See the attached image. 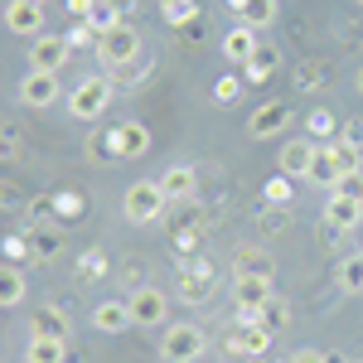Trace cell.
<instances>
[{
	"label": "cell",
	"mask_w": 363,
	"mask_h": 363,
	"mask_svg": "<svg viewBox=\"0 0 363 363\" xmlns=\"http://www.w3.org/2000/svg\"><path fill=\"white\" fill-rule=\"evenodd\" d=\"M102 272H107V257H102V252H87V257H83V267H78V277L92 281V277H102Z\"/></svg>",
	"instance_id": "ab89813d"
},
{
	"label": "cell",
	"mask_w": 363,
	"mask_h": 363,
	"mask_svg": "<svg viewBox=\"0 0 363 363\" xmlns=\"http://www.w3.org/2000/svg\"><path fill=\"white\" fill-rule=\"evenodd\" d=\"M92 54L116 73V68H126V63H136V58H140V34L131 25H116L112 34H102V39H97V49H92Z\"/></svg>",
	"instance_id": "277c9868"
},
{
	"label": "cell",
	"mask_w": 363,
	"mask_h": 363,
	"mask_svg": "<svg viewBox=\"0 0 363 363\" xmlns=\"http://www.w3.org/2000/svg\"><path fill=\"white\" fill-rule=\"evenodd\" d=\"M165 208H169V199L155 179H136V184H126V194H121V213H126V223H136V228L160 223Z\"/></svg>",
	"instance_id": "6da1fadb"
},
{
	"label": "cell",
	"mask_w": 363,
	"mask_h": 363,
	"mask_svg": "<svg viewBox=\"0 0 363 363\" xmlns=\"http://www.w3.org/2000/svg\"><path fill=\"white\" fill-rule=\"evenodd\" d=\"M242 78H233V73H228V78H218V83H213V102H218V107H233V102H238V97H242Z\"/></svg>",
	"instance_id": "836d02e7"
},
{
	"label": "cell",
	"mask_w": 363,
	"mask_h": 363,
	"mask_svg": "<svg viewBox=\"0 0 363 363\" xmlns=\"http://www.w3.org/2000/svg\"><path fill=\"white\" fill-rule=\"evenodd\" d=\"M0 252H5V262H10V267H20V262H34L29 233H5V238H0Z\"/></svg>",
	"instance_id": "f1b7e54d"
},
{
	"label": "cell",
	"mask_w": 363,
	"mask_h": 363,
	"mask_svg": "<svg viewBox=\"0 0 363 363\" xmlns=\"http://www.w3.org/2000/svg\"><path fill=\"white\" fill-rule=\"evenodd\" d=\"M277 291L272 281H233V306H238V325H257V310L267 306Z\"/></svg>",
	"instance_id": "30bf717a"
},
{
	"label": "cell",
	"mask_w": 363,
	"mask_h": 363,
	"mask_svg": "<svg viewBox=\"0 0 363 363\" xmlns=\"http://www.w3.org/2000/svg\"><path fill=\"white\" fill-rule=\"evenodd\" d=\"M150 150V131H145V121H121L112 131V155H121V160H136V155H145Z\"/></svg>",
	"instance_id": "e0dca14e"
},
{
	"label": "cell",
	"mask_w": 363,
	"mask_h": 363,
	"mask_svg": "<svg viewBox=\"0 0 363 363\" xmlns=\"http://www.w3.org/2000/svg\"><path fill=\"white\" fill-rule=\"evenodd\" d=\"M335 194H344V199H359V203H363V169H354V174H344Z\"/></svg>",
	"instance_id": "f35d334b"
},
{
	"label": "cell",
	"mask_w": 363,
	"mask_h": 363,
	"mask_svg": "<svg viewBox=\"0 0 363 363\" xmlns=\"http://www.w3.org/2000/svg\"><path fill=\"white\" fill-rule=\"evenodd\" d=\"M306 131H310L315 140H335V131H339L335 112H325V107H315V112L306 116Z\"/></svg>",
	"instance_id": "4dcf8cb0"
},
{
	"label": "cell",
	"mask_w": 363,
	"mask_h": 363,
	"mask_svg": "<svg viewBox=\"0 0 363 363\" xmlns=\"http://www.w3.org/2000/svg\"><path fill=\"white\" fill-rule=\"evenodd\" d=\"M228 277L233 281H272L277 277V257L267 247H238L233 252V267H228Z\"/></svg>",
	"instance_id": "8992f818"
},
{
	"label": "cell",
	"mask_w": 363,
	"mask_h": 363,
	"mask_svg": "<svg viewBox=\"0 0 363 363\" xmlns=\"http://www.w3.org/2000/svg\"><path fill=\"white\" fill-rule=\"evenodd\" d=\"M5 5H10V0H0V15H5Z\"/></svg>",
	"instance_id": "c3c4849f"
},
{
	"label": "cell",
	"mask_w": 363,
	"mask_h": 363,
	"mask_svg": "<svg viewBox=\"0 0 363 363\" xmlns=\"http://www.w3.org/2000/svg\"><path fill=\"white\" fill-rule=\"evenodd\" d=\"M272 73H277V49H262V54L252 58L247 68H242V83H272Z\"/></svg>",
	"instance_id": "83f0119b"
},
{
	"label": "cell",
	"mask_w": 363,
	"mask_h": 363,
	"mask_svg": "<svg viewBox=\"0 0 363 363\" xmlns=\"http://www.w3.org/2000/svg\"><path fill=\"white\" fill-rule=\"evenodd\" d=\"M339 291H349V296H359L363 291V252H354V257H344L339 262Z\"/></svg>",
	"instance_id": "4316f807"
},
{
	"label": "cell",
	"mask_w": 363,
	"mask_h": 363,
	"mask_svg": "<svg viewBox=\"0 0 363 363\" xmlns=\"http://www.w3.org/2000/svg\"><path fill=\"white\" fill-rule=\"evenodd\" d=\"M339 145H349V150L363 155V116H349V121L339 126Z\"/></svg>",
	"instance_id": "d590c367"
},
{
	"label": "cell",
	"mask_w": 363,
	"mask_h": 363,
	"mask_svg": "<svg viewBox=\"0 0 363 363\" xmlns=\"http://www.w3.org/2000/svg\"><path fill=\"white\" fill-rule=\"evenodd\" d=\"M155 10H160V15H165V20H169L174 29L194 20V0H155Z\"/></svg>",
	"instance_id": "1f68e13d"
},
{
	"label": "cell",
	"mask_w": 363,
	"mask_h": 363,
	"mask_svg": "<svg viewBox=\"0 0 363 363\" xmlns=\"http://www.w3.org/2000/svg\"><path fill=\"white\" fill-rule=\"evenodd\" d=\"M228 10L238 15V25H247V29H267L277 20V0H228Z\"/></svg>",
	"instance_id": "7402d4cb"
},
{
	"label": "cell",
	"mask_w": 363,
	"mask_h": 363,
	"mask_svg": "<svg viewBox=\"0 0 363 363\" xmlns=\"http://www.w3.org/2000/svg\"><path fill=\"white\" fill-rule=\"evenodd\" d=\"M29 335H39V339H63V344H68V335H73L68 310H63V306H39L34 315H29Z\"/></svg>",
	"instance_id": "2e32d148"
},
{
	"label": "cell",
	"mask_w": 363,
	"mask_h": 363,
	"mask_svg": "<svg viewBox=\"0 0 363 363\" xmlns=\"http://www.w3.org/2000/svg\"><path fill=\"white\" fill-rule=\"evenodd\" d=\"M325 363H349V359H344V354H325Z\"/></svg>",
	"instance_id": "bcb514c9"
},
{
	"label": "cell",
	"mask_w": 363,
	"mask_h": 363,
	"mask_svg": "<svg viewBox=\"0 0 363 363\" xmlns=\"http://www.w3.org/2000/svg\"><path fill=\"white\" fill-rule=\"evenodd\" d=\"M155 184L165 189L169 203H194V194H199V169L184 165V160H174V165H165L160 174H155Z\"/></svg>",
	"instance_id": "ba28073f"
},
{
	"label": "cell",
	"mask_w": 363,
	"mask_h": 363,
	"mask_svg": "<svg viewBox=\"0 0 363 363\" xmlns=\"http://www.w3.org/2000/svg\"><path fill=\"white\" fill-rule=\"evenodd\" d=\"M58 97H63L58 73H34V68H29L25 78H20V102H25V107H34V112H39V107H54Z\"/></svg>",
	"instance_id": "8fae6325"
},
{
	"label": "cell",
	"mask_w": 363,
	"mask_h": 363,
	"mask_svg": "<svg viewBox=\"0 0 363 363\" xmlns=\"http://www.w3.org/2000/svg\"><path fill=\"white\" fill-rule=\"evenodd\" d=\"M262 199H267V203H277V208H286V203H291V179H286V174H277V179H267V189H262Z\"/></svg>",
	"instance_id": "e575fe53"
},
{
	"label": "cell",
	"mask_w": 363,
	"mask_h": 363,
	"mask_svg": "<svg viewBox=\"0 0 363 363\" xmlns=\"http://www.w3.org/2000/svg\"><path fill=\"white\" fill-rule=\"evenodd\" d=\"M25 363H68V344H63V339H39V335H29Z\"/></svg>",
	"instance_id": "cb8c5ba5"
},
{
	"label": "cell",
	"mask_w": 363,
	"mask_h": 363,
	"mask_svg": "<svg viewBox=\"0 0 363 363\" xmlns=\"http://www.w3.org/2000/svg\"><path fill=\"white\" fill-rule=\"evenodd\" d=\"M83 25L92 29V34H97V39H102V34H112V29L121 25V20H116V5H112V0H97V10H92V15H87Z\"/></svg>",
	"instance_id": "f546056e"
},
{
	"label": "cell",
	"mask_w": 363,
	"mask_h": 363,
	"mask_svg": "<svg viewBox=\"0 0 363 363\" xmlns=\"http://www.w3.org/2000/svg\"><path fill=\"white\" fill-rule=\"evenodd\" d=\"M68 10H73V15H78V20H87V15H92V10H97V0H68Z\"/></svg>",
	"instance_id": "f6af8a7d"
},
{
	"label": "cell",
	"mask_w": 363,
	"mask_h": 363,
	"mask_svg": "<svg viewBox=\"0 0 363 363\" xmlns=\"http://www.w3.org/2000/svg\"><path fill=\"white\" fill-rule=\"evenodd\" d=\"M203 349H208V335H203V325H165V335H160V359L165 363H194L203 359Z\"/></svg>",
	"instance_id": "3957f363"
},
{
	"label": "cell",
	"mask_w": 363,
	"mask_h": 363,
	"mask_svg": "<svg viewBox=\"0 0 363 363\" xmlns=\"http://www.w3.org/2000/svg\"><path fill=\"white\" fill-rule=\"evenodd\" d=\"M272 339H277V335H267L262 325H233L228 339H223V349H228V354H267Z\"/></svg>",
	"instance_id": "d6986e66"
},
{
	"label": "cell",
	"mask_w": 363,
	"mask_h": 363,
	"mask_svg": "<svg viewBox=\"0 0 363 363\" xmlns=\"http://www.w3.org/2000/svg\"><path fill=\"white\" fill-rule=\"evenodd\" d=\"M126 306H131V325H165L169 315V296L160 291V286H136L131 296H126Z\"/></svg>",
	"instance_id": "5b68a950"
},
{
	"label": "cell",
	"mask_w": 363,
	"mask_h": 363,
	"mask_svg": "<svg viewBox=\"0 0 363 363\" xmlns=\"http://www.w3.org/2000/svg\"><path fill=\"white\" fill-rule=\"evenodd\" d=\"M315 150H320V145H310L306 136H301V140H286V145H281V155H277L281 174H286V179H306L310 165H315Z\"/></svg>",
	"instance_id": "9a60e30c"
},
{
	"label": "cell",
	"mask_w": 363,
	"mask_h": 363,
	"mask_svg": "<svg viewBox=\"0 0 363 363\" xmlns=\"http://www.w3.org/2000/svg\"><path fill=\"white\" fill-rule=\"evenodd\" d=\"M359 5H363V0H359Z\"/></svg>",
	"instance_id": "f907efd6"
},
{
	"label": "cell",
	"mask_w": 363,
	"mask_h": 363,
	"mask_svg": "<svg viewBox=\"0 0 363 363\" xmlns=\"http://www.w3.org/2000/svg\"><path fill=\"white\" fill-rule=\"evenodd\" d=\"M63 39H68V44H73V49H87V44H92V49H97V34H92V29H87L83 20H78V25L68 29V34H63Z\"/></svg>",
	"instance_id": "60d3db41"
},
{
	"label": "cell",
	"mask_w": 363,
	"mask_h": 363,
	"mask_svg": "<svg viewBox=\"0 0 363 363\" xmlns=\"http://www.w3.org/2000/svg\"><path fill=\"white\" fill-rule=\"evenodd\" d=\"M68 58H73V44H68L63 34H39V39H29V68H34V73H58Z\"/></svg>",
	"instance_id": "52a82bcc"
},
{
	"label": "cell",
	"mask_w": 363,
	"mask_h": 363,
	"mask_svg": "<svg viewBox=\"0 0 363 363\" xmlns=\"http://www.w3.org/2000/svg\"><path fill=\"white\" fill-rule=\"evenodd\" d=\"M257 325H262V330H267V335H281V330H286V325H291V306H286V301H281V296H272V301H267V306L257 310Z\"/></svg>",
	"instance_id": "d4e9b609"
},
{
	"label": "cell",
	"mask_w": 363,
	"mask_h": 363,
	"mask_svg": "<svg viewBox=\"0 0 363 363\" xmlns=\"http://www.w3.org/2000/svg\"><path fill=\"white\" fill-rule=\"evenodd\" d=\"M354 87H359V92H363V68H359V73H354Z\"/></svg>",
	"instance_id": "7dc6e473"
},
{
	"label": "cell",
	"mask_w": 363,
	"mask_h": 363,
	"mask_svg": "<svg viewBox=\"0 0 363 363\" xmlns=\"http://www.w3.org/2000/svg\"><path fill=\"white\" fill-rule=\"evenodd\" d=\"M325 78H330V73H325V63H306V68L296 73V83H301V87H320Z\"/></svg>",
	"instance_id": "b9f144b4"
},
{
	"label": "cell",
	"mask_w": 363,
	"mask_h": 363,
	"mask_svg": "<svg viewBox=\"0 0 363 363\" xmlns=\"http://www.w3.org/2000/svg\"><path fill=\"white\" fill-rule=\"evenodd\" d=\"M286 363H325V354H320V349H296Z\"/></svg>",
	"instance_id": "ee69618b"
},
{
	"label": "cell",
	"mask_w": 363,
	"mask_h": 363,
	"mask_svg": "<svg viewBox=\"0 0 363 363\" xmlns=\"http://www.w3.org/2000/svg\"><path fill=\"white\" fill-rule=\"evenodd\" d=\"M262 54V44H257V29H247V25H233L223 34V58L228 63H238V68H247L252 58Z\"/></svg>",
	"instance_id": "ac0fdd59"
},
{
	"label": "cell",
	"mask_w": 363,
	"mask_h": 363,
	"mask_svg": "<svg viewBox=\"0 0 363 363\" xmlns=\"http://www.w3.org/2000/svg\"><path fill=\"white\" fill-rule=\"evenodd\" d=\"M339 179H344V165H339V150H335V140H330V145H320V150H315V165H310L306 184H315V189H330V194H335Z\"/></svg>",
	"instance_id": "4fadbf2b"
},
{
	"label": "cell",
	"mask_w": 363,
	"mask_h": 363,
	"mask_svg": "<svg viewBox=\"0 0 363 363\" xmlns=\"http://www.w3.org/2000/svg\"><path fill=\"white\" fill-rule=\"evenodd\" d=\"M92 325H97L102 335L136 330V325H131V306H126V301H97V310H92Z\"/></svg>",
	"instance_id": "44dd1931"
},
{
	"label": "cell",
	"mask_w": 363,
	"mask_h": 363,
	"mask_svg": "<svg viewBox=\"0 0 363 363\" xmlns=\"http://www.w3.org/2000/svg\"><path fill=\"white\" fill-rule=\"evenodd\" d=\"M112 78H102V73H87L78 78V87L68 92V116L73 121H97V116L107 112V102H112Z\"/></svg>",
	"instance_id": "7a4b0ae2"
},
{
	"label": "cell",
	"mask_w": 363,
	"mask_h": 363,
	"mask_svg": "<svg viewBox=\"0 0 363 363\" xmlns=\"http://www.w3.org/2000/svg\"><path fill=\"white\" fill-rule=\"evenodd\" d=\"M49 208H54L58 218H68V223H78V218H83V208H87V199L78 194V189H58V194L49 199Z\"/></svg>",
	"instance_id": "484cf974"
},
{
	"label": "cell",
	"mask_w": 363,
	"mask_h": 363,
	"mask_svg": "<svg viewBox=\"0 0 363 363\" xmlns=\"http://www.w3.org/2000/svg\"><path fill=\"white\" fill-rule=\"evenodd\" d=\"M286 121H291V107H286V102H267V107H257V112L247 116V131L257 140H267V136H277Z\"/></svg>",
	"instance_id": "ffe728a7"
},
{
	"label": "cell",
	"mask_w": 363,
	"mask_h": 363,
	"mask_svg": "<svg viewBox=\"0 0 363 363\" xmlns=\"http://www.w3.org/2000/svg\"><path fill=\"white\" fill-rule=\"evenodd\" d=\"M0 20H5L10 34H20V39H39V34H44V5H34V0H10Z\"/></svg>",
	"instance_id": "7c38bea8"
},
{
	"label": "cell",
	"mask_w": 363,
	"mask_h": 363,
	"mask_svg": "<svg viewBox=\"0 0 363 363\" xmlns=\"http://www.w3.org/2000/svg\"><path fill=\"white\" fill-rule=\"evenodd\" d=\"M15 155H20V131L5 126V131H0V160H15Z\"/></svg>",
	"instance_id": "7bdbcfd3"
},
{
	"label": "cell",
	"mask_w": 363,
	"mask_h": 363,
	"mask_svg": "<svg viewBox=\"0 0 363 363\" xmlns=\"http://www.w3.org/2000/svg\"><path fill=\"white\" fill-rule=\"evenodd\" d=\"M325 228H335L339 238L344 233H354V228L363 223V203L359 199H344V194H330V203H325V218H320Z\"/></svg>",
	"instance_id": "5bb4252c"
},
{
	"label": "cell",
	"mask_w": 363,
	"mask_h": 363,
	"mask_svg": "<svg viewBox=\"0 0 363 363\" xmlns=\"http://www.w3.org/2000/svg\"><path fill=\"white\" fill-rule=\"evenodd\" d=\"M213 281H218V267H213V262L184 267V272H179V301H184V306H203V301L213 296Z\"/></svg>",
	"instance_id": "9c48e42d"
},
{
	"label": "cell",
	"mask_w": 363,
	"mask_h": 363,
	"mask_svg": "<svg viewBox=\"0 0 363 363\" xmlns=\"http://www.w3.org/2000/svg\"><path fill=\"white\" fill-rule=\"evenodd\" d=\"M145 73H150V54H140L136 63L116 68V73H112V83H136V78H145Z\"/></svg>",
	"instance_id": "8d00e7d4"
},
{
	"label": "cell",
	"mask_w": 363,
	"mask_h": 363,
	"mask_svg": "<svg viewBox=\"0 0 363 363\" xmlns=\"http://www.w3.org/2000/svg\"><path fill=\"white\" fill-rule=\"evenodd\" d=\"M29 247H34V262H54L63 242H58V233L44 228V233H29Z\"/></svg>",
	"instance_id": "d6a6232c"
},
{
	"label": "cell",
	"mask_w": 363,
	"mask_h": 363,
	"mask_svg": "<svg viewBox=\"0 0 363 363\" xmlns=\"http://www.w3.org/2000/svg\"><path fill=\"white\" fill-rule=\"evenodd\" d=\"M25 296H29V277L20 272V267L0 262V310H15Z\"/></svg>",
	"instance_id": "603a6c76"
},
{
	"label": "cell",
	"mask_w": 363,
	"mask_h": 363,
	"mask_svg": "<svg viewBox=\"0 0 363 363\" xmlns=\"http://www.w3.org/2000/svg\"><path fill=\"white\" fill-rule=\"evenodd\" d=\"M34 5H49V0H34Z\"/></svg>",
	"instance_id": "681fc988"
},
{
	"label": "cell",
	"mask_w": 363,
	"mask_h": 363,
	"mask_svg": "<svg viewBox=\"0 0 363 363\" xmlns=\"http://www.w3.org/2000/svg\"><path fill=\"white\" fill-rule=\"evenodd\" d=\"M0 208H10V213H15V208H29V203H25V194H20V184L0 179Z\"/></svg>",
	"instance_id": "74e56055"
}]
</instances>
